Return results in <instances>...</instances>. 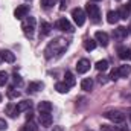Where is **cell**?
Instances as JSON below:
<instances>
[{"instance_id":"32","label":"cell","mask_w":131,"mask_h":131,"mask_svg":"<svg viewBox=\"0 0 131 131\" xmlns=\"http://www.w3.org/2000/svg\"><path fill=\"white\" fill-rule=\"evenodd\" d=\"M6 128H8L6 121H5V119H0V131H2V130H6Z\"/></svg>"},{"instance_id":"1","label":"cell","mask_w":131,"mask_h":131,"mask_svg":"<svg viewBox=\"0 0 131 131\" xmlns=\"http://www.w3.org/2000/svg\"><path fill=\"white\" fill-rule=\"evenodd\" d=\"M85 9H87V15L90 17V20H92L93 23H99V20H101V11H99L98 5L89 3Z\"/></svg>"},{"instance_id":"27","label":"cell","mask_w":131,"mask_h":131,"mask_svg":"<svg viewBox=\"0 0 131 131\" xmlns=\"http://www.w3.org/2000/svg\"><path fill=\"white\" fill-rule=\"evenodd\" d=\"M8 96L11 99H14V98H18V92L14 89V87H9V90H8Z\"/></svg>"},{"instance_id":"24","label":"cell","mask_w":131,"mask_h":131,"mask_svg":"<svg viewBox=\"0 0 131 131\" xmlns=\"http://www.w3.org/2000/svg\"><path fill=\"white\" fill-rule=\"evenodd\" d=\"M41 89H43V84H41V82H31L29 87H28L29 92H38V90H41Z\"/></svg>"},{"instance_id":"15","label":"cell","mask_w":131,"mask_h":131,"mask_svg":"<svg viewBox=\"0 0 131 131\" xmlns=\"http://www.w3.org/2000/svg\"><path fill=\"white\" fill-rule=\"evenodd\" d=\"M130 73H131V66H121V67H117V75L121 78H127Z\"/></svg>"},{"instance_id":"22","label":"cell","mask_w":131,"mask_h":131,"mask_svg":"<svg viewBox=\"0 0 131 131\" xmlns=\"http://www.w3.org/2000/svg\"><path fill=\"white\" fill-rule=\"evenodd\" d=\"M96 69H98L99 72H105L107 69H108V61L107 60H101L96 63Z\"/></svg>"},{"instance_id":"36","label":"cell","mask_w":131,"mask_h":131,"mask_svg":"<svg viewBox=\"0 0 131 131\" xmlns=\"http://www.w3.org/2000/svg\"><path fill=\"white\" fill-rule=\"evenodd\" d=\"M130 117H131V114H130Z\"/></svg>"},{"instance_id":"37","label":"cell","mask_w":131,"mask_h":131,"mask_svg":"<svg viewBox=\"0 0 131 131\" xmlns=\"http://www.w3.org/2000/svg\"><path fill=\"white\" fill-rule=\"evenodd\" d=\"M89 131H92V130H89Z\"/></svg>"},{"instance_id":"3","label":"cell","mask_w":131,"mask_h":131,"mask_svg":"<svg viewBox=\"0 0 131 131\" xmlns=\"http://www.w3.org/2000/svg\"><path fill=\"white\" fill-rule=\"evenodd\" d=\"M21 29L26 35H32L34 34V29H35V18L34 17H26L23 18V23H21Z\"/></svg>"},{"instance_id":"8","label":"cell","mask_w":131,"mask_h":131,"mask_svg":"<svg viewBox=\"0 0 131 131\" xmlns=\"http://www.w3.org/2000/svg\"><path fill=\"white\" fill-rule=\"evenodd\" d=\"M76 69H78V73H85V72H89V70H90V61L85 60V58L79 60L78 64H76Z\"/></svg>"},{"instance_id":"33","label":"cell","mask_w":131,"mask_h":131,"mask_svg":"<svg viewBox=\"0 0 131 131\" xmlns=\"http://www.w3.org/2000/svg\"><path fill=\"white\" fill-rule=\"evenodd\" d=\"M105 78H107V76H104V75H102V76H99V82H101V84H104V82H105V81H107V79H105Z\"/></svg>"},{"instance_id":"13","label":"cell","mask_w":131,"mask_h":131,"mask_svg":"<svg viewBox=\"0 0 131 131\" xmlns=\"http://www.w3.org/2000/svg\"><path fill=\"white\" fill-rule=\"evenodd\" d=\"M31 107H32V102H31V101H28V99H25V101H21V102H18V104H17V110H18V113L26 111V110H29Z\"/></svg>"},{"instance_id":"6","label":"cell","mask_w":131,"mask_h":131,"mask_svg":"<svg viewBox=\"0 0 131 131\" xmlns=\"http://www.w3.org/2000/svg\"><path fill=\"white\" fill-rule=\"evenodd\" d=\"M57 28L61 31H66V32H73V26L70 25V21L67 18H60L57 21Z\"/></svg>"},{"instance_id":"23","label":"cell","mask_w":131,"mask_h":131,"mask_svg":"<svg viewBox=\"0 0 131 131\" xmlns=\"http://www.w3.org/2000/svg\"><path fill=\"white\" fill-rule=\"evenodd\" d=\"M6 113H8L11 117H15V116H18V110H17V105H9V107L6 108Z\"/></svg>"},{"instance_id":"34","label":"cell","mask_w":131,"mask_h":131,"mask_svg":"<svg viewBox=\"0 0 131 131\" xmlns=\"http://www.w3.org/2000/svg\"><path fill=\"white\" fill-rule=\"evenodd\" d=\"M60 2H61V6H60V8H61V9H64V5H66V0H60Z\"/></svg>"},{"instance_id":"21","label":"cell","mask_w":131,"mask_h":131,"mask_svg":"<svg viewBox=\"0 0 131 131\" xmlns=\"http://www.w3.org/2000/svg\"><path fill=\"white\" fill-rule=\"evenodd\" d=\"M55 89H57V90H58L60 93H67L70 87H69V85H67L66 82H57V85H55Z\"/></svg>"},{"instance_id":"18","label":"cell","mask_w":131,"mask_h":131,"mask_svg":"<svg viewBox=\"0 0 131 131\" xmlns=\"http://www.w3.org/2000/svg\"><path fill=\"white\" fill-rule=\"evenodd\" d=\"M92 87H93V81H92L90 78H85V79H82V82H81V89H82V90H85V92H90V90H92Z\"/></svg>"},{"instance_id":"35","label":"cell","mask_w":131,"mask_h":131,"mask_svg":"<svg viewBox=\"0 0 131 131\" xmlns=\"http://www.w3.org/2000/svg\"><path fill=\"white\" fill-rule=\"evenodd\" d=\"M0 102H2V96H0Z\"/></svg>"},{"instance_id":"14","label":"cell","mask_w":131,"mask_h":131,"mask_svg":"<svg viewBox=\"0 0 131 131\" xmlns=\"http://www.w3.org/2000/svg\"><path fill=\"white\" fill-rule=\"evenodd\" d=\"M117 12H119V17H121V18H125V20H127V18L130 17L131 6H130V5H124V6H122Z\"/></svg>"},{"instance_id":"10","label":"cell","mask_w":131,"mask_h":131,"mask_svg":"<svg viewBox=\"0 0 131 131\" xmlns=\"http://www.w3.org/2000/svg\"><path fill=\"white\" fill-rule=\"evenodd\" d=\"M0 58H2L5 63H14V61H15V55H14L11 50H2V52H0Z\"/></svg>"},{"instance_id":"26","label":"cell","mask_w":131,"mask_h":131,"mask_svg":"<svg viewBox=\"0 0 131 131\" xmlns=\"http://www.w3.org/2000/svg\"><path fill=\"white\" fill-rule=\"evenodd\" d=\"M6 82H8V73L2 70V72H0V85L3 87V85H5Z\"/></svg>"},{"instance_id":"20","label":"cell","mask_w":131,"mask_h":131,"mask_svg":"<svg viewBox=\"0 0 131 131\" xmlns=\"http://www.w3.org/2000/svg\"><path fill=\"white\" fill-rule=\"evenodd\" d=\"M95 47H96V41H95V40H85V41H84V49H85V50L90 52V50H93Z\"/></svg>"},{"instance_id":"2","label":"cell","mask_w":131,"mask_h":131,"mask_svg":"<svg viewBox=\"0 0 131 131\" xmlns=\"http://www.w3.org/2000/svg\"><path fill=\"white\" fill-rule=\"evenodd\" d=\"M104 116H105L107 119H110L111 122H114V124H122V122L125 121V114H124L122 111H119V110H110V111H107Z\"/></svg>"},{"instance_id":"25","label":"cell","mask_w":131,"mask_h":131,"mask_svg":"<svg viewBox=\"0 0 131 131\" xmlns=\"http://www.w3.org/2000/svg\"><path fill=\"white\" fill-rule=\"evenodd\" d=\"M50 29L52 28H50V25L47 21H41V34L43 35H47V34L50 32Z\"/></svg>"},{"instance_id":"11","label":"cell","mask_w":131,"mask_h":131,"mask_svg":"<svg viewBox=\"0 0 131 131\" xmlns=\"http://www.w3.org/2000/svg\"><path fill=\"white\" fill-rule=\"evenodd\" d=\"M117 53H119V58L121 60H131V49L125 47V46L119 47L117 49Z\"/></svg>"},{"instance_id":"19","label":"cell","mask_w":131,"mask_h":131,"mask_svg":"<svg viewBox=\"0 0 131 131\" xmlns=\"http://www.w3.org/2000/svg\"><path fill=\"white\" fill-rule=\"evenodd\" d=\"M64 82L67 84V85H69V87H73V85H75V82H76V81H75V76H73L70 72H67V73H66Z\"/></svg>"},{"instance_id":"30","label":"cell","mask_w":131,"mask_h":131,"mask_svg":"<svg viewBox=\"0 0 131 131\" xmlns=\"http://www.w3.org/2000/svg\"><path fill=\"white\" fill-rule=\"evenodd\" d=\"M119 78V75H117V69H114V70H111V73H110V79H113V81H116Z\"/></svg>"},{"instance_id":"9","label":"cell","mask_w":131,"mask_h":131,"mask_svg":"<svg viewBox=\"0 0 131 131\" xmlns=\"http://www.w3.org/2000/svg\"><path fill=\"white\" fill-rule=\"evenodd\" d=\"M40 124L43 127H50L52 125V116H50V113L40 111Z\"/></svg>"},{"instance_id":"29","label":"cell","mask_w":131,"mask_h":131,"mask_svg":"<svg viewBox=\"0 0 131 131\" xmlns=\"http://www.w3.org/2000/svg\"><path fill=\"white\" fill-rule=\"evenodd\" d=\"M53 3H55V0H41V5L44 8H50V6H53Z\"/></svg>"},{"instance_id":"28","label":"cell","mask_w":131,"mask_h":131,"mask_svg":"<svg viewBox=\"0 0 131 131\" xmlns=\"http://www.w3.org/2000/svg\"><path fill=\"white\" fill-rule=\"evenodd\" d=\"M23 131H37V125H35L34 122H28V124L25 125V130Z\"/></svg>"},{"instance_id":"16","label":"cell","mask_w":131,"mask_h":131,"mask_svg":"<svg viewBox=\"0 0 131 131\" xmlns=\"http://www.w3.org/2000/svg\"><path fill=\"white\" fill-rule=\"evenodd\" d=\"M127 34H128L127 28H124V26H119V28L114 31V38H117V40H122V38H125V37H127Z\"/></svg>"},{"instance_id":"5","label":"cell","mask_w":131,"mask_h":131,"mask_svg":"<svg viewBox=\"0 0 131 131\" xmlns=\"http://www.w3.org/2000/svg\"><path fill=\"white\" fill-rule=\"evenodd\" d=\"M28 12H29V8L26 5H21V6H17V9L14 11V15H15V18L23 20L28 17Z\"/></svg>"},{"instance_id":"7","label":"cell","mask_w":131,"mask_h":131,"mask_svg":"<svg viewBox=\"0 0 131 131\" xmlns=\"http://www.w3.org/2000/svg\"><path fill=\"white\" fill-rule=\"evenodd\" d=\"M95 38H96V41H98L101 46H108V41H110V38H108V35L107 32H102V31H99V32L95 34Z\"/></svg>"},{"instance_id":"12","label":"cell","mask_w":131,"mask_h":131,"mask_svg":"<svg viewBox=\"0 0 131 131\" xmlns=\"http://www.w3.org/2000/svg\"><path fill=\"white\" fill-rule=\"evenodd\" d=\"M119 12L117 11H110L108 14H107V21L110 23V25H114V23H117L119 21Z\"/></svg>"},{"instance_id":"4","label":"cell","mask_w":131,"mask_h":131,"mask_svg":"<svg viewBox=\"0 0 131 131\" xmlns=\"http://www.w3.org/2000/svg\"><path fill=\"white\" fill-rule=\"evenodd\" d=\"M72 17H73V20H75V23L78 25V26H82L84 23H85V12H84V9H81V8H75L73 11H72Z\"/></svg>"},{"instance_id":"31","label":"cell","mask_w":131,"mask_h":131,"mask_svg":"<svg viewBox=\"0 0 131 131\" xmlns=\"http://www.w3.org/2000/svg\"><path fill=\"white\" fill-rule=\"evenodd\" d=\"M12 78H14V82H15L17 85H21V78H20V76H18L17 73H15V75H14Z\"/></svg>"},{"instance_id":"17","label":"cell","mask_w":131,"mask_h":131,"mask_svg":"<svg viewBox=\"0 0 131 131\" xmlns=\"http://www.w3.org/2000/svg\"><path fill=\"white\" fill-rule=\"evenodd\" d=\"M38 110H40V111H44V113H50V110H52V104H50L49 101H43V102H40Z\"/></svg>"}]
</instances>
